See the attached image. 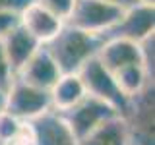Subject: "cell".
I'll return each instance as SVG.
<instances>
[{
    "label": "cell",
    "mask_w": 155,
    "mask_h": 145,
    "mask_svg": "<svg viewBox=\"0 0 155 145\" xmlns=\"http://www.w3.org/2000/svg\"><path fill=\"white\" fill-rule=\"evenodd\" d=\"M101 45V37L80 31L72 25H64L62 31L48 45H45V48L54 60L60 74H78L85 62L97 56Z\"/></svg>",
    "instance_id": "6da1fadb"
},
{
    "label": "cell",
    "mask_w": 155,
    "mask_h": 145,
    "mask_svg": "<svg viewBox=\"0 0 155 145\" xmlns=\"http://www.w3.org/2000/svg\"><path fill=\"white\" fill-rule=\"evenodd\" d=\"M153 108H155V83L147 85L140 95L128 99L120 118L124 120L126 130H128L130 145H155Z\"/></svg>",
    "instance_id": "7a4b0ae2"
},
{
    "label": "cell",
    "mask_w": 155,
    "mask_h": 145,
    "mask_svg": "<svg viewBox=\"0 0 155 145\" xmlns=\"http://www.w3.org/2000/svg\"><path fill=\"white\" fill-rule=\"evenodd\" d=\"M4 110L21 120L23 124H29L52 110L51 95L48 91L33 87L16 77L4 95Z\"/></svg>",
    "instance_id": "3957f363"
},
{
    "label": "cell",
    "mask_w": 155,
    "mask_h": 145,
    "mask_svg": "<svg viewBox=\"0 0 155 145\" xmlns=\"http://www.w3.org/2000/svg\"><path fill=\"white\" fill-rule=\"evenodd\" d=\"M126 8H118L101 0H76L72 16L68 18L66 25H72L80 31L103 37L109 29H113L118 19L122 18Z\"/></svg>",
    "instance_id": "277c9868"
},
{
    "label": "cell",
    "mask_w": 155,
    "mask_h": 145,
    "mask_svg": "<svg viewBox=\"0 0 155 145\" xmlns=\"http://www.w3.org/2000/svg\"><path fill=\"white\" fill-rule=\"evenodd\" d=\"M78 76H80L89 97H95V99L110 105L118 114L124 112L128 99L122 97V93L118 91V87L114 83V76L109 70H105L103 64L97 60V56L91 58L89 62H85L84 68L78 72Z\"/></svg>",
    "instance_id": "5b68a950"
},
{
    "label": "cell",
    "mask_w": 155,
    "mask_h": 145,
    "mask_svg": "<svg viewBox=\"0 0 155 145\" xmlns=\"http://www.w3.org/2000/svg\"><path fill=\"white\" fill-rule=\"evenodd\" d=\"M155 31V6H145V4H134L122 12V18L118 23L105 33V39H124L142 45L149 37H153Z\"/></svg>",
    "instance_id": "8992f818"
},
{
    "label": "cell",
    "mask_w": 155,
    "mask_h": 145,
    "mask_svg": "<svg viewBox=\"0 0 155 145\" xmlns=\"http://www.w3.org/2000/svg\"><path fill=\"white\" fill-rule=\"evenodd\" d=\"M58 114L66 120V124L70 126L72 134L76 135L78 141L81 137H85L87 134H91L95 128H99L101 124H105L107 120L120 116L110 105L95 99V97H89V95L81 103H78L74 108L66 110V112H58Z\"/></svg>",
    "instance_id": "52a82bcc"
},
{
    "label": "cell",
    "mask_w": 155,
    "mask_h": 145,
    "mask_svg": "<svg viewBox=\"0 0 155 145\" xmlns=\"http://www.w3.org/2000/svg\"><path fill=\"white\" fill-rule=\"evenodd\" d=\"M27 126L33 145H78V139L72 134L70 126L54 110L43 114Z\"/></svg>",
    "instance_id": "ba28073f"
},
{
    "label": "cell",
    "mask_w": 155,
    "mask_h": 145,
    "mask_svg": "<svg viewBox=\"0 0 155 145\" xmlns=\"http://www.w3.org/2000/svg\"><path fill=\"white\" fill-rule=\"evenodd\" d=\"M97 60L103 64L105 70L110 74L128 66L143 64V50L142 45L124 39H105L97 52Z\"/></svg>",
    "instance_id": "9c48e42d"
},
{
    "label": "cell",
    "mask_w": 155,
    "mask_h": 145,
    "mask_svg": "<svg viewBox=\"0 0 155 145\" xmlns=\"http://www.w3.org/2000/svg\"><path fill=\"white\" fill-rule=\"evenodd\" d=\"M19 21H21V27L43 47L48 45L66 25L62 19L52 16L51 12H47L35 2H31L27 8L19 12Z\"/></svg>",
    "instance_id": "30bf717a"
},
{
    "label": "cell",
    "mask_w": 155,
    "mask_h": 145,
    "mask_svg": "<svg viewBox=\"0 0 155 145\" xmlns=\"http://www.w3.org/2000/svg\"><path fill=\"white\" fill-rule=\"evenodd\" d=\"M60 70L56 68L54 60L51 58V54L47 52L45 47H41L35 54L31 56V60L21 68V72L16 76L18 79L25 81V83L39 87L43 91H51L52 85L58 81L60 77Z\"/></svg>",
    "instance_id": "8fae6325"
},
{
    "label": "cell",
    "mask_w": 155,
    "mask_h": 145,
    "mask_svg": "<svg viewBox=\"0 0 155 145\" xmlns=\"http://www.w3.org/2000/svg\"><path fill=\"white\" fill-rule=\"evenodd\" d=\"M0 43H2L4 54L8 58V64H10V70H12L14 77L21 72V68L31 60V56L43 47V45H39L21 25L18 29H14V31Z\"/></svg>",
    "instance_id": "7c38bea8"
},
{
    "label": "cell",
    "mask_w": 155,
    "mask_h": 145,
    "mask_svg": "<svg viewBox=\"0 0 155 145\" xmlns=\"http://www.w3.org/2000/svg\"><path fill=\"white\" fill-rule=\"evenodd\" d=\"M48 95H51L52 110L54 112H66L85 99L87 91L78 74H62L58 77V81L52 85V89L48 91Z\"/></svg>",
    "instance_id": "4fadbf2b"
},
{
    "label": "cell",
    "mask_w": 155,
    "mask_h": 145,
    "mask_svg": "<svg viewBox=\"0 0 155 145\" xmlns=\"http://www.w3.org/2000/svg\"><path fill=\"white\" fill-rule=\"evenodd\" d=\"M78 145H130L128 130L120 116L107 120L99 128H95L91 134L81 137Z\"/></svg>",
    "instance_id": "5bb4252c"
},
{
    "label": "cell",
    "mask_w": 155,
    "mask_h": 145,
    "mask_svg": "<svg viewBox=\"0 0 155 145\" xmlns=\"http://www.w3.org/2000/svg\"><path fill=\"white\" fill-rule=\"evenodd\" d=\"M113 76H114V83L124 99H132V97L142 93L147 85L155 83V77L145 70L143 64L122 68V70L114 72Z\"/></svg>",
    "instance_id": "9a60e30c"
},
{
    "label": "cell",
    "mask_w": 155,
    "mask_h": 145,
    "mask_svg": "<svg viewBox=\"0 0 155 145\" xmlns=\"http://www.w3.org/2000/svg\"><path fill=\"white\" fill-rule=\"evenodd\" d=\"M33 2L51 12L52 16H56L58 19H62L64 23L72 16V10L76 6V0H33Z\"/></svg>",
    "instance_id": "2e32d148"
},
{
    "label": "cell",
    "mask_w": 155,
    "mask_h": 145,
    "mask_svg": "<svg viewBox=\"0 0 155 145\" xmlns=\"http://www.w3.org/2000/svg\"><path fill=\"white\" fill-rule=\"evenodd\" d=\"M21 25L19 21V12L14 10H0V41H4L14 29Z\"/></svg>",
    "instance_id": "e0dca14e"
},
{
    "label": "cell",
    "mask_w": 155,
    "mask_h": 145,
    "mask_svg": "<svg viewBox=\"0 0 155 145\" xmlns=\"http://www.w3.org/2000/svg\"><path fill=\"white\" fill-rule=\"evenodd\" d=\"M16 79L10 70V64H8V58L4 54V48H2V43H0V93L6 95V91L10 89L12 81Z\"/></svg>",
    "instance_id": "ac0fdd59"
},
{
    "label": "cell",
    "mask_w": 155,
    "mask_h": 145,
    "mask_svg": "<svg viewBox=\"0 0 155 145\" xmlns=\"http://www.w3.org/2000/svg\"><path fill=\"white\" fill-rule=\"evenodd\" d=\"M33 0H0V10H14V12H21L27 8Z\"/></svg>",
    "instance_id": "d6986e66"
},
{
    "label": "cell",
    "mask_w": 155,
    "mask_h": 145,
    "mask_svg": "<svg viewBox=\"0 0 155 145\" xmlns=\"http://www.w3.org/2000/svg\"><path fill=\"white\" fill-rule=\"evenodd\" d=\"M101 2L113 4V6H118V8H130L136 4V0H101Z\"/></svg>",
    "instance_id": "ffe728a7"
},
{
    "label": "cell",
    "mask_w": 155,
    "mask_h": 145,
    "mask_svg": "<svg viewBox=\"0 0 155 145\" xmlns=\"http://www.w3.org/2000/svg\"><path fill=\"white\" fill-rule=\"evenodd\" d=\"M136 4H145V6H155V0H136Z\"/></svg>",
    "instance_id": "44dd1931"
},
{
    "label": "cell",
    "mask_w": 155,
    "mask_h": 145,
    "mask_svg": "<svg viewBox=\"0 0 155 145\" xmlns=\"http://www.w3.org/2000/svg\"><path fill=\"white\" fill-rule=\"evenodd\" d=\"M2 108H4V95L0 93V110H2Z\"/></svg>",
    "instance_id": "7402d4cb"
},
{
    "label": "cell",
    "mask_w": 155,
    "mask_h": 145,
    "mask_svg": "<svg viewBox=\"0 0 155 145\" xmlns=\"http://www.w3.org/2000/svg\"><path fill=\"white\" fill-rule=\"evenodd\" d=\"M0 145H2V143H0Z\"/></svg>",
    "instance_id": "603a6c76"
}]
</instances>
